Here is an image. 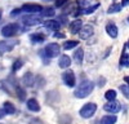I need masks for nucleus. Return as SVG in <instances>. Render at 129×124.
<instances>
[{"instance_id": "f3484780", "label": "nucleus", "mask_w": 129, "mask_h": 124, "mask_svg": "<svg viewBox=\"0 0 129 124\" xmlns=\"http://www.w3.org/2000/svg\"><path fill=\"white\" fill-rule=\"evenodd\" d=\"M72 58H74V61H75V64L81 65V64H83V59H84V49H83V48H78L76 50H75Z\"/></svg>"}, {"instance_id": "393cba45", "label": "nucleus", "mask_w": 129, "mask_h": 124, "mask_svg": "<svg viewBox=\"0 0 129 124\" xmlns=\"http://www.w3.org/2000/svg\"><path fill=\"white\" fill-rule=\"evenodd\" d=\"M116 90H114V89H110V90H107L106 93H105V98L107 100V101H115V98H116Z\"/></svg>"}, {"instance_id": "6ab92c4d", "label": "nucleus", "mask_w": 129, "mask_h": 124, "mask_svg": "<svg viewBox=\"0 0 129 124\" xmlns=\"http://www.w3.org/2000/svg\"><path fill=\"white\" fill-rule=\"evenodd\" d=\"M3 111L5 114H8V115H13V114H16V106L13 105L12 102H4V105H3Z\"/></svg>"}, {"instance_id": "a878e982", "label": "nucleus", "mask_w": 129, "mask_h": 124, "mask_svg": "<svg viewBox=\"0 0 129 124\" xmlns=\"http://www.w3.org/2000/svg\"><path fill=\"white\" fill-rule=\"evenodd\" d=\"M16 90H17V97H18V100L25 101V100H26V92L21 88V87H18V85H16Z\"/></svg>"}, {"instance_id": "bb28decb", "label": "nucleus", "mask_w": 129, "mask_h": 124, "mask_svg": "<svg viewBox=\"0 0 129 124\" xmlns=\"http://www.w3.org/2000/svg\"><path fill=\"white\" fill-rule=\"evenodd\" d=\"M98 8H100V4L97 3V4H94V5H92V7H88L87 9H84V10H83V13H84V14H92L94 10H97Z\"/></svg>"}, {"instance_id": "9b49d317", "label": "nucleus", "mask_w": 129, "mask_h": 124, "mask_svg": "<svg viewBox=\"0 0 129 124\" xmlns=\"http://www.w3.org/2000/svg\"><path fill=\"white\" fill-rule=\"evenodd\" d=\"M106 33H107V35H109L110 38L115 39V38H117L119 30H117V26H116L115 23L110 22V23H107V25H106Z\"/></svg>"}, {"instance_id": "b1692460", "label": "nucleus", "mask_w": 129, "mask_h": 124, "mask_svg": "<svg viewBox=\"0 0 129 124\" xmlns=\"http://www.w3.org/2000/svg\"><path fill=\"white\" fill-rule=\"evenodd\" d=\"M120 65L121 66H129V53H126L125 49H124V52L121 53V57H120Z\"/></svg>"}, {"instance_id": "c756f323", "label": "nucleus", "mask_w": 129, "mask_h": 124, "mask_svg": "<svg viewBox=\"0 0 129 124\" xmlns=\"http://www.w3.org/2000/svg\"><path fill=\"white\" fill-rule=\"evenodd\" d=\"M120 90L123 92V95H125V96L129 98V88H128L126 85H121V87H120Z\"/></svg>"}, {"instance_id": "f8f14e48", "label": "nucleus", "mask_w": 129, "mask_h": 124, "mask_svg": "<svg viewBox=\"0 0 129 124\" xmlns=\"http://www.w3.org/2000/svg\"><path fill=\"white\" fill-rule=\"evenodd\" d=\"M81 27H83V21L81 19H74L72 22L70 23V26H69L71 34H79V31H80Z\"/></svg>"}, {"instance_id": "39448f33", "label": "nucleus", "mask_w": 129, "mask_h": 124, "mask_svg": "<svg viewBox=\"0 0 129 124\" xmlns=\"http://www.w3.org/2000/svg\"><path fill=\"white\" fill-rule=\"evenodd\" d=\"M17 44H18V40H12V39L0 40V56L5 54L7 52H10Z\"/></svg>"}, {"instance_id": "ddd939ff", "label": "nucleus", "mask_w": 129, "mask_h": 124, "mask_svg": "<svg viewBox=\"0 0 129 124\" xmlns=\"http://www.w3.org/2000/svg\"><path fill=\"white\" fill-rule=\"evenodd\" d=\"M26 106H27V109H28L30 111H32V112L40 111V105H39V102H38L35 98H28V100H26Z\"/></svg>"}, {"instance_id": "a211bd4d", "label": "nucleus", "mask_w": 129, "mask_h": 124, "mask_svg": "<svg viewBox=\"0 0 129 124\" xmlns=\"http://www.w3.org/2000/svg\"><path fill=\"white\" fill-rule=\"evenodd\" d=\"M30 39H31L32 43L41 44V43H44V41H45V35H43L40 33H35V34H31L30 35Z\"/></svg>"}, {"instance_id": "7ed1b4c3", "label": "nucleus", "mask_w": 129, "mask_h": 124, "mask_svg": "<svg viewBox=\"0 0 129 124\" xmlns=\"http://www.w3.org/2000/svg\"><path fill=\"white\" fill-rule=\"evenodd\" d=\"M59 52H61L59 44H57V43H49L44 48L43 53H44L45 57H48V58H54V57H58L59 56Z\"/></svg>"}, {"instance_id": "a19ab883", "label": "nucleus", "mask_w": 129, "mask_h": 124, "mask_svg": "<svg viewBox=\"0 0 129 124\" xmlns=\"http://www.w3.org/2000/svg\"><path fill=\"white\" fill-rule=\"evenodd\" d=\"M128 22H129V17H128Z\"/></svg>"}, {"instance_id": "20e7f679", "label": "nucleus", "mask_w": 129, "mask_h": 124, "mask_svg": "<svg viewBox=\"0 0 129 124\" xmlns=\"http://www.w3.org/2000/svg\"><path fill=\"white\" fill-rule=\"evenodd\" d=\"M18 31H19V25L18 23H8L5 25L3 28H2V35L4 38H13L14 35L18 34Z\"/></svg>"}, {"instance_id": "dca6fc26", "label": "nucleus", "mask_w": 129, "mask_h": 124, "mask_svg": "<svg viewBox=\"0 0 129 124\" xmlns=\"http://www.w3.org/2000/svg\"><path fill=\"white\" fill-rule=\"evenodd\" d=\"M58 65H59L61 69H67V67H70V65H71V58H70L69 56H66V54L59 56Z\"/></svg>"}, {"instance_id": "c9c22d12", "label": "nucleus", "mask_w": 129, "mask_h": 124, "mask_svg": "<svg viewBox=\"0 0 129 124\" xmlns=\"http://www.w3.org/2000/svg\"><path fill=\"white\" fill-rule=\"evenodd\" d=\"M54 36H56V38H64V35H63V34H61V33H56V34H54Z\"/></svg>"}, {"instance_id": "4be33fe9", "label": "nucleus", "mask_w": 129, "mask_h": 124, "mask_svg": "<svg viewBox=\"0 0 129 124\" xmlns=\"http://www.w3.org/2000/svg\"><path fill=\"white\" fill-rule=\"evenodd\" d=\"M78 45H79V41H78V40H67V41H64V43H63L62 48H63L64 50H70V49L78 47Z\"/></svg>"}, {"instance_id": "2f4dec72", "label": "nucleus", "mask_w": 129, "mask_h": 124, "mask_svg": "<svg viewBox=\"0 0 129 124\" xmlns=\"http://www.w3.org/2000/svg\"><path fill=\"white\" fill-rule=\"evenodd\" d=\"M69 0H57L56 2V7H63L64 3H67Z\"/></svg>"}, {"instance_id": "aec40b11", "label": "nucleus", "mask_w": 129, "mask_h": 124, "mask_svg": "<svg viewBox=\"0 0 129 124\" xmlns=\"http://www.w3.org/2000/svg\"><path fill=\"white\" fill-rule=\"evenodd\" d=\"M56 14V10L53 7H47V8H43L41 9V12H40V16L41 17H53Z\"/></svg>"}, {"instance_id": "f257e3e1", "label": "nucleus", "mask_w": 129, "mask_h": 124, "mask_svg": "<svg viewBox=\"0 0 129 124\" xmlns=\"http://www.w3.org/2000/svg\"><path fill=\"white\" fill-rule=\"evenodd\" d=\"M94 89V84H93V81L90 80H83L80 83V85L76 88V90H75V97L76 98H85V97H88L90 93L93 92Z\"/></svg>"}, {"instance_id": "1a4fd4ad", "label": "nucleus", "mask_w": 129, "mask_h": 124, "mask_svg": "<svg viewBox=\"0 0 129 124\" xmlns=\"http://www.w3.org/2000/svg\"><path fill=\"white\" fill-rule=\"evenodd\" d=\"M121 109L120 106V103L117 102V101H109L106 103V105L103 106V110L107 111V112H110V114H116V112H119Z\"/></svg>"}, {"instance_id": "72a5a7b5", "label": "nucleus", "mask_w": 129, "mask_h": 124, "mask_svg": "<svg viewBox=\"0 0 129 124\" xmlns=\"http://www.w3.org/2000/svg\"><path fill=\"white\" fill-rule=\"evenodd\" d=\"M30 124H43V121H41L40 119H32Z\"/></svg>"}, {"instance_id": "5701e85b", "label": "nucleus", "mask_w": 129, "mask_h": 124, "mask_svg": "<svg viewBox=\"0 0 129 124\" xmlns=\"http://www.w3.org/2000/svg\"><path fill=\"white\" fill-rule=\"evenodd\" d=\"M121 9H123L121 4L115 3V4H112L109 9H107V13H109V14H112V13H119V12H121Z\"/></svg>"}, {"instance_id": "f03ea898", "label": "nucleus", "mask_w": 129, "mask_h": 124, "mask_svg": "<svg viewBox=\"0 0 129 124\" xmlns=\"http://www.w3.org/2000/svg\"><path fill=\"white\" fill-rule=\"evenodd\" d=\"M95 111H97V105H95V103H93V102H89V103H85V105L80 109L79 114H80L81 118L89 119V118H92L94 114H95Z\"/></svg>"}, {"instance_id": "412c9836", "label": "nucleus", "mask_w": 129, "mask_h": 124, "mask_svg": "<svg viewBox=\"0 0 129 124\" xmlns=\"http://www.w3.org/2000/svg\"><path fill=\"white\" fill-rule=\"evenodd\" d=\"M117 121V118L115 115H105L101 118V124H115Z\"/></svg>"}, {"instance_id": "9d476101", "label": "nucleus", "mask_w": 129, "mask_h": 124, "mask_svg": "<svg viewBox=\"0 0 129 124\" xmlns=\"http://www.w3.org/2000/svg\"><path fill=\"white\" fill-rule=\"evenodd\" d=\"M22 22L26 26H35V25L41 23V18L38 17V16H35V14H28V16L22 17Z\"/></svg>"}, {"instance_id": "6e6552de", "label": "nucleus", "mask_w": 129, "mask_h": 124, "mask_svg": "<svg viewBox=\"0 0 129 124\" xmlns=\"http://www.w3.org/2000/svg\"><path fill=\"white\" fill-rule=\"evenodd\" d=\"M93 34H94V27H93L92 25H85V26H83V27L80 28V31H79V36H80V39H83V40L89 39Z\"/></svg>"}, {"instance_id": "ea45409f", "label": "nucleus", "mask_w": 129, "mask_h": 124, "mask_svg": "<svg viewBox=\"0 0 129 124\" xmlns=\"http://www.w3.org/2000/svg\"><path fill=\"white\" fill-rule=\"evenodd\" d=\"M126 47H128V49H129V41H128V44H126Z\"/></svg>"}, {"instance_id": "7c9ffc66", "label": "nucleus", "mask_w": 129, "mask_h": 124, "mask_svg": "<svg viewBox=\"0 0 129 124\" xmlns=\"http://www.w3.org/2000/svg\"><path fill=\"white\" fill-rule=\"evenodd\" d=\"M78 5L80 8H85L88 5V3H87V0H78Z\"/></svg>"}, {"instance_id": "4468645a", "label": "nucleus", "mask_w": 129, "mask_h": 124, "mask_svg": "<svg viewBox=\"0 0 129 124\" xmlns=\"http://www.w3.org/2000/svg\"><path fill=\"white\" fill-rule=\"evenodd\" d=\"M44 27L48 30L58 31L61 28V23H59V21H56V19H47L44 22Z\"/></svg>"}, {"instance_id": "0eeeda50", "label": "nucleus", "mask_w": 129, "mask_h": 124, "mask_svg": "<svg viewBox=\"0 0 129 124\" xmlns=\"http://www.w3.org/2000/svg\"><path fill=\"white\" fill-rule=\"evenodd\" d=\"M43 7L39 4H23L22 8H21V12H25L27 14H36L41 12Z\"/></svg>"}, {"instance_id": "c85d7f7f", "label": "nucleus", "mask_w": 129, "mask_h": 124, "mask_svg": "<svg viewBox=\"0 0 129 124\" xmlns=\"http://www.w3.org/2000/svg\"><path fill=\"white\" fill-rule=\"evenodd\" d=\"M59 124H71V116L69 115L59 116Z\"/></svg>"}, {"instance_id": "e433bc0d", "label": "nucleus", "mask_w": 129, "mask_h": 124, "mask_svg": "<svg viewBox=\"0 0 129 124\" xmlns=\"http://www.w3.org/2000/svg\"><path fill=\"white\" fill-rule=\"evenodd\" d=\"M4 115H5V112L3 111V109H0V118H3Z\"/></svg>"}, {"instance_id": "473e14b6", "label": "nucleus", "mask_w": 129, "mask_h": 124, "mask_svg": "<svg viewBox=\"0 0 129 124\" xmlns=\"http://www.w3.org/2000/svg\"><path fill=\"white\" fill-rule=\"evenodd\" d=\"M19 13H21V8H19V9H14V10H13V12H12V13H10V16H12V17H14V16H17V14H19Z\"/></svg>"}, {"instance_id": "2eb2a0df", "label": "nucleus", "mask_w": 129, "mask_h": 124, "mask_svg": "<svg viewBox=\"0 0 129 124\" xmlns=\"http://www.w3.org/2000/svg\"><path fill=\"white\" fill-rule=\"evenodd\" d=\"M21 80H22L25 87H32L34 83H35V78H34V75H32V72H26Z\"/></svg>"}, {"instance_id": "cd10ccee", "label": "nucleus", "mask_w": 129, "mask_h": 124, "mask_svg": "<svg viewBox=\"0 0 129 124\" xmlns=\"http://www.w3.org/2000/svg\"><path fill=\"white\" fill-rule=\"evenodd\" d=\"M22 66H23V61H22V59H17L14 64H13V66H12V71L16 72V71H18Z\"/></svg>"}, {"instance_id": "423d86ee", "label": "nucleus", "mask_w": 129, "mask_h": 124, "mask_svg": "<svg viewBox=\"0 0 129 124\" xmlns=\"http://www.w3.org/2000/svg\"><path fill=\"white\" fill-rule=\"evenodd\" d=\"M62 80H63V83L67 87L72 88L75 85V83H76V78H75L74 71L72 70H66V71L63 72V75H62Z\"/></svg>"}, {"instance_id": "58836bf2", "label": "nucleus", "mask_w": 129, "mask_h": 124, "mask_svg": "<svg viewBox=\"0 0 129 124\" xmlns=\"http://www.w3.org/2000/svg\"><path fill=\"white\" fill-rule=\"evenodd\" d=\"M2 13H3V10H2V9H0V18H2Z\"/></svg>"}, {"instance_id": "f704fd0d", "label": "nucleus", "mask_w": 129, "mask_h": 124, "mask_svg": "<svg viewBox=\"0 0 129 124\" xmlns=\"http://www.w3.org/2000/svg\"><path fill=\"white\" fill-rule=\"evenodd\" d=\"M121 7H126V5H129V0H121Z\"/></svg>"}, {"instance_id": "4c0bfd02", "label": "nucleus", "mask_w": 129, "mask_h": 124, "mask_svg": "<svg viewBox=\"0 0 129 124\" xmlns=\"http://www.w3.org/2000/svg\"><path fill=\"white\" fill-rule=\"evenodd\" d=\"M124 80H125V81L128 83V85H126V87L129 88V76H125V79H124Z\"/></svg>"}]
</instances>
